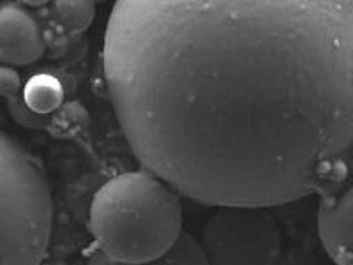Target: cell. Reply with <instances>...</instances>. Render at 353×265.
<instances>
[{
  "mask_svg": "<svg viewBox=\"0 0 353 265\" xmlns=\"http://www.w3.org/2000/svg\"><path fill=\"white\" fill-rule=\"evenodd\" d=\"M88 230L110 260L152 262L168 253L184 233L181 195L150 172L115 175L90 202Z\"/></svg>",
  "mask_w": 353,
  "mask_h": 265,
  "instance_id": "7a4b0ae2",
  "label": "cell"
},
{
  "mask_svg": "<svg viewBox=\"0 0 353 265\" xmlns=\"http://www.w3.org/2000/svg\"><path fill=\"white\" fill-rule=\"evenodd\" d=\"M52 221V193L43 165L0 131V265L43 264Z\"/></svg>",
  "mask_w": 353,
  "mask_h": 265,
  "instance_id": "3957f363",
  "label": "cell"
},
{
  "mask_svg": "<svg viewBox=\"0 0 353 265\" xmlns=\"http://www.w3.org/2000/svg\"><path fill=\"white\" fill-rule=\"evenodd\" d=\"M23 103L28 110L39 117L52 115L64 101L62 84L52 75H36L23 87Z\"/></svg>",
  "mask_w": 353,
  "mask_h": 265,
  "instance_id": "52a82bcc",
  "label": "cell"
},
{
  "mask_svg": "<svg viewBox=\"0 0 353 265\" xmlns=\"http://www.w3.org/2000/svg\"><path fill=\"white\" fill-rule=\"evenodd\" d=\"M87 265H209L205 258L201 246L193 235L182 233L181 239L176 244L170 249L168 253L163 255L161 258H156L152 262H145V264H119L110 258H106L101 251H96L92 257L88 258Z\"/></svg>",
  "mask_w": 353,
  "mask_h": 265,
  "instance_id": "ba28073f",
  "label": "cell"
},
{
  "mask_svg": "<svg viewBox=\"0 0 353 265\" xmlns=\"http://www.w3.org/2000/svg\"><path fill=\"white\" fill-rule=\"evenodd\" d=\"M103 62L134 156L203 205L302 200L353 153V2H117Z\"/></svg>",
  "mask_w": 353,
  "mask_h": 265,
  "instance_id": "6da1fadb",
  "label": "cell"
},
{
  "mask_svg": "<svg viewBox=\"0 0 353 265\" xmlns=\"http://www.w3.org/2000/svg\"><path fill=\"white\" fill-rule=\"evenodd\" d=\"M198 242L209 265H277L283 233L269 207H216Z\"/></svg>",
  "mask_w": 353,
  "mask_h": 265,
  "instance_id": "277c9868",
  "label": "cell"
},
{
  "mask_svg": "<svg viewBox=\"0 0 353 265\" xmlns=\"http://www.w3.org/2000/svg\"><path fill=\"white\" fill-rule=\"evenodd\" d=\"M23 85L17 71L9 66H0V97H6L8 103L21 97Z\"/></svg>",
  "mask_w": 353,
  "mask_h": 265,
  "instance_id": "30bf717a",
  "label": "cell"
},
{
  "mask_svg": "<svg viewBox=\"0 0 353 265\" xmlns=\"http://www.w3.org/2000/svg\"><path fill=\"white\" fill-rule=\"evenodd\" d=\"M53 11L57 20L69 32H83L96 17V6L92 2H57Z\"/></svg>",
  "mask_w": 353,
  "mask_h": 265,
  "instance_id": "9c48e42d",
  "label": "cell"
},
{
  "mask_svg": "<svg viewBox=\"0 0 353 265\" xmlns=\"http://www.w3.org/2000/svg\"><path fill=\"white\" fill-rule=\"evenodd\" d=\"M320 242L336 265H353V182L318 207Z\"/></svg>",
  "mask_w": 353,
  "mask_h": 265,
  "instance_id": "5b68a950",
  "label": "cell"
},
{
  "mask_svg": "<svg viewBox=\"0 0 353 265\" xmlns=\"http://www.w3.org/2000/svg\"><path fill=\"white\" fill-rule=\"evenodd\" d=\"M43 53V36L32 14L18 6L0 8V62L23 68L39 61Z\"/></svg>",
  "mask_w": 353,
  "mask_h": 265,
  "instance_id": "8992f818",
  "label": "cell"
}]
</instances>
